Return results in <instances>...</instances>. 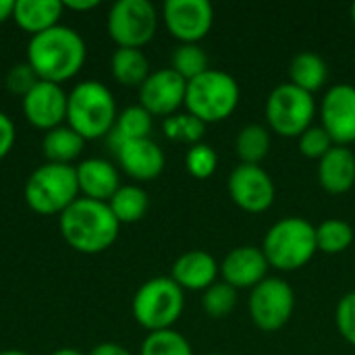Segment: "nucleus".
Returning <instances> with one entry per match:
<instances>
[{
    "label": "nucleus",
    "mask_w": 355,
    "mask_h": 355,
    "mask_svg": "<svg viewBox=\"0 0 355 355\" xmlns=\"http://www.w3.org/2000/svg\"><path fill=\"white\" fill-rule=\"evenodd\" d=\"M108 206L121 225H131L146 216L150 208V196L139 185H121L119 191L108 200Z\"/></svg>",
    "instance_id": "26"
},
{
    "label": "nucleus",
    "mask_w": 355,
    "mask_h": 355,
    "mask_svg": "<svg viewBox=\"0 0 355 355\" xmlns=\"http://www.w3.org/2000/svg\"><path fill=\"white\" fill-rule=\"evenodd\" d=\"M229 196L237 208L250 214L266 212L277 198L272 177L258 164H239L229 175Z\"/></svg>",
    "instance_id": "11"
},
{
    "label": "nucleus",
    "mask_w": 355,
    "mask_h": 355,
    "mask_svg": "<svg viewBox=\"0 0 355 355\" xmlns=\"http://www.w3.org/2000/svg\"><path fill=\"white\" fill-rule=\"evenodd\" d=\"M154 127V116L141 108V106H129L123 112H119L116 123L108 135L110 148H116L123 141H133V139H148Z\"/></svg>",
    "instance_id": "25"
},
{
    "label": "nucleus",
    "mask_w": 355,
    "mask_h": 355,
    "mask_svg": "<svg viewBox=\"0 0 355 355\" xmlns=\"http://www.w3.org/2000/svg\"><path fill=\"white\" fill-rule=\"evenodd\" d=\"M171 69L189 83L210 69L208 54L202 50L200 44H179L171 56Z\"/></svg>",
    "instance_id": "29"
},
{
    "label": "nucleus",
    "mask_w": 355,
    "mask_h": 355,
    "mask_svg": "<svg viewBox=\"0 0 355 355\" xmlns=\"http://www.w3.org/2000/svg\"><path fill=\"white\" fill-rule=\"evenodd\" d=\"M75 171H77L81 198L108 204V200L121 187V177L116 166L104 158H85L75 166Z\"/></svg>",
    "instance_id": "18"
},
{
    "label": "nucleus",
    "mask_w": 355,
    "mask_h": 355,
    "mask_svg": "<svg viewBox=\"0 0 355 355\" xmlns=\"http://www.w3.org/2000/svg\"><path fill=\"white\" fill-rule=\"evenodd\" d=\"M318 183L327 193L343 196L355 185V154L345 146H335L318 160Z\"/></svg>",
    "instance_id": "20"
},
{
    "label": "nucleus",
    "mask_w": 355,
    "mask_h": 355,
    "mask_svg": "<svg viewBox=\"0 0 355 355\" xmlns=\"http://www.w3.org/2000/svg\"><path fill=\"white\" fill-rule=\"evenodd\" d=\"M289 77L291 83L308 94H316L318 89H322V85L329 79V67L327 62L314 54V52H300L293 56L291 64H289Z\"/></svg>",
    "instance_id": "24"
},
{
    "label": "nucleus",
    "mask_w": 355,
    "mask_h": 355,
    "mask_svg": "<svg viewBox=\"0 0 355 355\" xmlns=\"http://www.w3.org/2000/svg\"><path fill=\"white\" fill-rule=\"evenodd\" d=\"M270 129L264 125H248L235 137V154L241 164H258L270 152Z\"/></svg>",
    "instance_id": "27"
},
{
    "label": "nucleus",
    "mask_w": 355,
    "mask_h": 355,
    "mask_svg": "<svg viewBox=\"0 0 355 355\" xmlns=\"http://www.w3.org/2000/svg\"><path fill=\"white\" fill-rule=\"evenodd\" d=\"M116 116V100L104 83L87 79L69 92L67 125L85 141L110 135Z\"/></svg>",
    "instance_id": "3"
},
{
    "label": "nucleus",
    "mask_w": 355,
    "mask_h": 355,
    "mask_svg": "<svg viewBox=\"0 0 355 355\" xmlns=\"http://www.w3.org/2000/svg\"><path fill=\"white\" fill-rule=\"evenodd\" d=\"M268 268L270 266L262 248L239 245L225 256L220 264V275L223 281L235 289H254L266 279Z\"/></svg>",
    "instance_id": "16"
},
{
    "label": "nucleus",
    "mask_w": 355,
    "mask_h": 355,
    "mask_svg": "<svg viewBox=\"0 0 355 355\" xmlns=\"http://www.w3.org/2000/svg\"><path fill=\"white\" fill-rule=\"evenodd\" d=\"M62 8L64 6L58 0H15L12 19L23 31L31 33L33 37L58 25Z\"/></svg>",
    "instance_id": "21"
},
{
    "label": "nucleus",
    "mask_w": 355,
    "mask_h": 355,
    "mask_svg": "<svg viewBox=\"0 0 355 355\" xmlns=\"http://www.w3.org/2000/svg\"><path fill=\"white\" fill-rule=\"evenodd\" d=\"M241 89L233 75L208 69L204 75L191 79L185 92V108L204 125L229 119L239 106Z\"/></svg>",
    "instance_id": "5"
},
{
    "label": "nucleus",
    "mask_w": 355,
    "mask_h": 355,
    "mask_svg": "<svg viewBox=\"0 0 355 355\" xmlns=\"http://www.w3.org/2000/svg\"><path fill=\"white\" fill-rule=\"evenodd\" d=\"M335 322L341 337L355 347V291H349L341 297L335 312Z\"/></svg>",
    "instance_id": "35"
},
{
    "label": "nucleus",
    "mask_w": 355,
    "mask_h": 355,
    "mask_svg": "<svg viewBox=\"0 0 355 355\" xmlns=\"http://www.w3.org/2000/svg\"><path fill=\"white\" fill-rule=\"evenodd\" d=\"M162 131L171 141L196 146V144H202V137L206 133V125L189 112H185V114L177 112V114L164 119Z\"/></svg>",
    "instance_id": "31"
},
{
    "label": "nucleus",
    "mask_w": 355,
    "mask_h": 355,
    "mask_svg": "<svg viewBox=\"0 0 355 355\" xmlns=\"http://www.w3.org/2000/svg\"><path fill=\"white\" fill-rule=\"evenodd\" d=\"M89 355H131V352L119 343H100L89 352Z\"/></svg>",
    "instance_id": "38"
},
{
    "label": "nucleus",
    "mask_w": 355,
    "mask_h": 355,
    "mask_svg": "<svg viewBox=\"0 0 355 355\" xmlns=\"http://www.w3.org/2000/svg\"><path fill=\"white\" fill-rule=\"evenodd\" d=\"M183 308V289L171 277H154L146 281L131 302L133 318L150 333L173 329V324L181 318Z\"/></svg>",
    "instance_id": "7"
},
{
    "label": "nucleus",
    "mask_w": 355,
    "mask_h": 355,
    "mask_svg": "<svg viewBox=\"0 0 355 355\" xmlns=\"http://www.w3.org/2000/svg\"><path fill=\"white\" fill-rule=\"evenodd\" d=\"M106 29L119 48L141 50L158 29V12L150 0H119L108 10Z\"/></svg>",
    "instance_id": "9"
},
{
    "label": "nucleus",
    "mask_w": 355,
    "mask_h": 355,
    "mask_svg": "<svg viewBox=\"0 0 355 355\" xmlns=\"http://www.w3.org/2000/svg\"><path fill=\"white\" fill-rule=\"evenodd\" d=\"M85 139L75 133L69 125H60L56 129L46 131L42 139V154L52 164H71L83 152Z\"/></svg>",
    "instance_id": "22"
},
{
    "label": "nucleus",
    "mask_w": 355,
    "mask_h": 355,
    "mask_svg": "<svg viewBox=\"0 0 355 355\" xmlns=\"http://www.w3.org/2000/svg\"><path fill=\"white\" fill-rule=\"evenodd\" d=\"M0 355H29V354H25V352H21V349H4V352H0Z\"/></svg>",
    "instance_id": "42"
},
{
    "label": "nucleus",
    "mask_w": 355,
    "mask_h": 355,
    "mask_svg": "<svg viewBox=\"0 0 355 355\" xmlns=\"http://www.w3.org/2000/svg\"><path fill=\"white\" fill-rule=\"evenodd\" d=\"M112 77L125 87H141L150 77V60L137 48H119L110 58Z\"/></svg>",
    "instance_id": "23"
},
{
    "label": "nucleus",
    "mask_w": 355,
    "mask_h": 355,
    "mask_svg": "<svg viewBox=\"0 0 355 355\" xmlns=\"http://www.w3.org/2000/svg\"><path fill=\"white\" fill-rule=\"evenodd\" d=\"M12 146H15V123L4 112H0V160L12 150Z\"/></svg>",
    "instance_id": "37"
},
{
    "label": "nucleus",
    "mask_w": 355,
    "mask_h": 355,
    "mask_svg": "<svg viewBox=\"0 0 355 355\" xmlns=\"http://www.w3.org/2000/svg\"><path fill=\"white\" fill-rule=\"evenodd\" d=\"M322 129L331 135L335 146H349L355 141V87L349 83L333 85L320 106Z\"/></svg>",
    "instance_id": "13"
},
{
    "label": "nucleus",
    "mask_w": 355,
    "mask_h": 355,
    "mask_svg": "<svg viewBox=\"0 0 355 355\" xmlns=\"http://www.w3.org/2000/svg\"><path fill=\"white\" fill-rule=\"evenodd\" d=\"M52 355H83L79 349H75V347H60V349H56Z\"/></svg>",
    "instance_id": "41"
},
{
    "label": "nucleus",
    "mask_w": 355,
    "mask_h": 355,
    "mask_svg": "<svg viewBox=\"0 0 355 355\" xmlns=\"http://www.w3.org/2000/svg\"><path fill=\"white\" fill-rule=\"evenodd\" d=\"M210 355H218V354H210Z\"/></svg>",
    "instance_id": "44"
},
{
    "label": "nucleus",
    "mask_w": 355,
    "mask_h": 355,
    "mask_svg": "<svg viewBox=\"0 0 355 355\" xmlns=\"http://www.w3.org/2000/svg\"><path fill=\"white\" fill-rule=\"evenodd\" d=\"M264 116L272 133L297 139L312 127L316 116L314 96L295 87L293 83H281L268 94Z\"/></svg>",
    "instance_id": "8"
},
{
    "label": "nucleus",
    "mask_w": 355,
    "mask_h": 355,
    "mask_svg": "<svg viewBox=\"0 0 355 355\" xmlns=\"http://www.w3.org/2000/svg\"><path fill=\"white\" fill-rule=\"evenodd\" d=\"M58 227L62 239L75 252L100 254L116 241L121 223L106 202L77 198L58 216Z\"/></svg>",
    "instance_id": "2"
},
{
    "label": "nucleus",
    "mask_w": 355,
    "mask_h": 355,
    "mask_svg": "<svg viewBox=\"0 0 355 355\" xmlns=\"http://www.w3.org/2000/svg\"><path fill=\"white\" fill-rule=\"evenodd\" d=\"M262 252L268 266L281 272H295L304 268L318 252L316 227L300 216L283 218L266 231Z\"/></svg>",
    "instance_id": "4"
},
{
    "label": "nucleus",
    "mask_w": 355,
    "mask_h": 355,
    "mask_svg": "<svg viewBox=\"0 0 355 355\" xmlns=\"http://www.w3.org/2000/svg\"><path fill=\"white\" fill-rule=\"evenodd\" d=\"M297 146H300L302 156L310 160H322L335 148L331 135L322 127H310L306 133L297 137Z\"/></svg>",
    "instance_id": "34"
},
{
    "label": "nucleus",
    "mask_w": 355,
    "mask_h": 355,
    "mask_svg": "<svg viewBox=\"0 0 355 355\" xmlns=\"http://www.w3.org/2000/svg\"><path fill=\"white\" fill-rule=\"evenodd\" d=\"M62 6L64 8H71V10H92V8H96L98 6V0H81V2H77V0H64L62 2Z\"/></svg>",
    "instance_id": "39"
},
{
    "label": "nucleus",
    "mask_w": 355,
    "mask_h": 355,
    "mask_svg": "<svg viewBox=\"0 0 355 355\" xmlns=\"http://www.w3.org/2000/svg\"><path fill=\"white\" fill-rule=\"evenodd\" d=\"M354 239V227L341 218H329L316 227V245H318V252L322 254H329V256L343 254L345 250L352 248Z\"/></svg>",
    "instance_id": "28"
},
{
    "label": "nucleus",
    "mask_w": 355,
    "mask_h": 355,
    "mask_svg": "<svg viewBox=\"0 0 355 355\" xmlns=\"http://www.w3.org/2000/svg\"><path fill=\"white\" fill-rule=\"evenodd\" d=\"M187 81L171 67L150 73L139 87V106L152 116H173L185 104Z\"/></svg>",
    "instance_id": "14"
},
{
    "label": "nucleus",
    "mask_w": 355,
    "mask_h": 355,
    "mask_svg": "<svg viewBox=\"0 0 355 355\" xmlns=\"http://www.w3.org/2000/svg\"><path fill=\"white\" fill-rule=\"evenodd\" d=\"M235 306H237V289L225 281H216L202 295V308L214 320L227 318L235 310Z\"/></svg>",
    "instance_id": "32"
},
{
    "label": "nucleus",
    "mask_w": 355,
    "mask_h": 355,
    "mask_svg": "<svg viewBox=\"0 0 355 355\" xmlns=\"http://www.w3.org/2000/svg\"><path fill=\"white\" fill-rule=\"evenodd\" d=\"M295 293L291 285L279 277H266L256 285L248 300V312L252 322L262 333L281 331L293 316Z\"/></svg>",
    "instance_id": "10"
},
{
    "label": "nucleus",
    "mask_w": 355,
    "mask_h": 355,
    "mask_svg": "<svg viewBox=\"0 0 355 355\" xmlns=\"http://www.w3.org/2000/svg\"><path fill=\"white\" fill-rule=\"evenodd\" d=\"M15 12V0H0V23L12 19Z\"/></svg>",
    "instance_id": "40"
},
{
    "label": "nucleus",
    "mask_w": 355,
    "mask_h": 355,
    "mask_svg": "<svg viewBox=\"0 0 355 355\" xmlns=\"http://www.w3.org/2000/svg\"><path fill=\"white\" fill-rule=\"evenodd\" d=\"M112 152L116 154L119 166L135 181H152L164 171V152L150 137L123 141Z\"/></svg>",
    "instance_id": "17"
},
{
    "label": "nucleus",
    "mask_w": 355,
    "mask_h": 355,
    "mask_svg": "<svg viewBox=\"0 0 355 355\" xmlns=\"http://www.w3.org/2000/svg\"><path fill=\"white\" fill-rule=\"evenodd\" d=\"M139 355H193L189 341L168 329V331H156V333H148V337L141 343Z\"/></svg>",
    "instance_id": "30"
},
{
    "label": "nucleus",
    "mask_w": 355,
    "mask_h": 355,
    "mask_svg": "<svg viewBox=\"0 0 355 355\" xmlns=\"http://www.w3.org/2000/svg\"><path fill=\"white\" fill-rule=\"evenodd\" d=\"M67 100L69 94L58 83L37 81L31 92L23 96V116L35 129H56L67 119Z\"/></svg>",
    "instance_id": "15"
},
{
    "label": "nucleus",
    "mask_w": 355,
    "mask_h": 355,
    "mask_svg": "<svg viewBox=\"0 0 355 355\" xmlns=\"http://www.w3.org/2000/svg\"><path fill=\"white\" fill-rule=\"evenodd\" d=\"M162 19L175 40L181 44H198L212 29L214 8L208 0H166Z\"/></svg>",
    "instance_id": "12"
},
{
    "label": "nucleus",
    "mask_w": 355,
    "mask_h": 355,
    "mask_svg": "<svg viewBox=\"0 0 355 355\" xmlns=\"http://www.w3.org/2000/svg\"><path fill=\"white\" fill-rule=\"evenodd\" d=\"M40 81V77L35 75V71L31 69V64L25 60V62H19V64H12L6 73V87L8 92L12 94H19L21 98L31 92V87Z\"/></svg>",
    "instance_id": "36"
},
{
    "label": "nucleus",
    "mask_w": 355,
    "mask_h": 355,
    "mask_svg": "<svg viewBox=\"0 0 355 355\" xmlns=\"http://www.w3.org/2000/svg\"><path fill=\"white\" fill-rule=\"evenodd\" d=\"M23 198L33 212L44 216H60L79 198L75 166L52 162L37 166L25 181Z\"/></svg>",
    "instance_id": "6"
},
{
    "label": "nucleus",
    "mask_w": 355,
    "mask_h": 355,
    "mask_svg": "<svg viewBox=\"0 0 355 355\" xmlns=\"http://www.w3.org/2000/svg\"><path fill=\"white\" fill-rule=\"evenodd\" d=\"M352 21H354V25H355V2L352 4Z\"/></svg>",
    "instance_id": "43"
},
{
    "label": "nucleus",
    "mask_w": 355,
    "mask_h": 355,
    "mask_svg": "<svg viewBox=\"0 0 355 355\" xmlns=\"http://www.w3.org/2000/svg\"><path fill=\"white\" fill-rule=\"evenodd\" d=\"M218 272L220 266L208 252L191 250L177 258V262L173 264L171 279L183 291H206L210 285L216 283Z\"/></svg>",
    "instance_id": "19"
},
{
    "label": "nucleus",
    "mask_w": 355,
    "mask_h": 355,
    "mask_svg": "<svg viewBox=\"0 0 355 355\" xmlns=\"http://www.w3.org/2000/svg\"><path fill=\"white\" fill-rule=\"evenodd\" d=\"M218 154L208 144H196L185 154V168L196 179H210L216 173Z\"/></svg>",
    "instance_id": "33"
},
{
    "label": "nucleus",
    "mask_w": 355,
    "mask_h": 355,
    "mask_svg": "<svg viewBox=\"0 0 355 355\" xmlns=\"http://www.w3.org/2000/svg\"><path fill=\"white\" fill-rule=\"evenodd\" d=\"M83 37L64 25H56L44 33H37L27 44V62L40 77V81L64 83L73 79L85 62Z\"/></svg>",
    "instance_id": "1"
}]
</instances>
